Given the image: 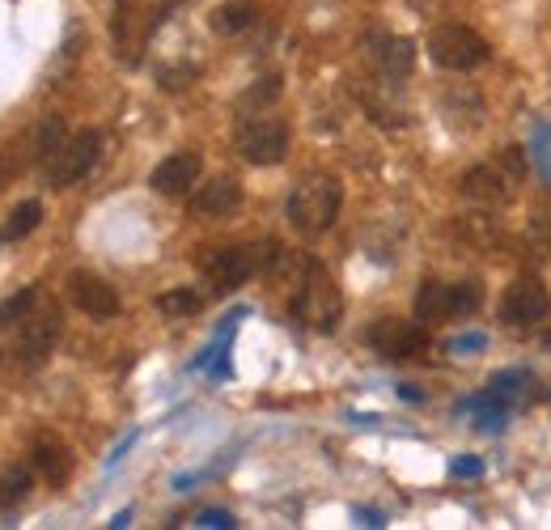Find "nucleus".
<instances>
[{"mask_svg": "<svg viewBox=\"0 0 551 530\" xmlns=\"http://www.w3.org/2000/svg\"><path fill=\"white\" fill-rule=\"evenodd\" d=\"M293 318H297V323H306L310 331H318V335H331L335 327H340L344 297H340V289H335V280L327 276L323 263L310 259V268L297 276V285H293Z\"/></svg>", "mask_w": 551, "mask_h": 530, "instance_id": "1", "label": "nucleus"}, {"mask_svg": "<svg viewBox=\"0 0 551 530\" xmlns=\"http://www.w3.org/2000/svg\"><path fill=\"white\" fill-rule=\"evenodd\" d=\"M340 204H344V187L331 179V174H310V179H301L289 196V225L297 234H327L340 217Z\"/></svg>", "mask_w": 551, "mask_h": 530, "instance_id": "2", "label": "nucleus"}, {"mask_svg": "<svg viewBox=\"0 0 551 530\" xmlns=\"http://www.w3.org/2000/svg\"><path fill=\"white\" fill-rule=\"evenodd\" d=\"M98 153H102V136H98L94 128H81V132H73V136H64L60 149L51 153V157H43L47 183L56 187V191L81 183L85 174L98 166Z\"/></svg>", "mask_w": 551, "mask_h": 530, "instance_id": "3", "label": "nucleus"}, {"mask_svg": "<svg viewBox=\"0 0 551 530\" xmlns=\"http://www.w3.org/2000/svg\"><path fill=\"white\" fill-rule=\"evenodd\" d=\"M60 340V310L51 302H34V310L17 323V348H13V361L22 369H39L51 348Z\"/></svg>", "mask_w": 551, "mask_h": 530, "instance_id": "4", "label": "nucleus"}, {"mask_svg": "<svg viewBox=\"0 0 551 530\" xmlns=\"http://www.w3.org/2000/svg\"><path fill=\"white\" fill-rule=\"evenodd\" d=\"M238 153H242L251 166H276V162H284V153H289V123L276 119V115L242 119V128H238Z\"/></svg>", "mask_w": 551, "mask_h": 530, "instance_id": "5", "label": "nucleus"}, {"mask_svg": "<svg viewBox=\"0 0 551 530\" xmlns=\"http://www.w3.org/2000/svg\"><path fill=\"white\" fill-rule=\"evenodd\" d=\"M429 56L441 68H454V73H471L488 60V43L484 34H475L471 26H437L429 34Z\"/></svg>", "mask_w": 551, "mask_h": 530, "instance_id": "6", "label": "nucleus"}, {"mask_svg": "<svg viewBox=\"0 0 551 530\" xmlns=\"http://www.w3.org/2000/svg\"><path fill=\"white\" fill-rule=\"evenodd\" d=\"M369 348L386 361H416L429 352V331L407 318H378L369 327Z\"/></svg>", "mask_w": 551, "mask_h": 530, "instance_id": "7", "label": "nucleus"}, {"mask_svg": "<svg viewBox=\"0 0 551 530\" xmlns=\"http://www.w3.org/2000/svg\"><path fill=\"white\" fill-rule=\"evenodd\" d=\"M259 268H263V251H255V246H221V251L204 255V276L212 280V289L217 293L246 285Z\"/></svg>", "mask_w": 551, "mask_h": 530, "instance_id": "8", "label": "nucleus"}, {"mask_svg": "<svg viewBox=\"0 0 551 530\" xmlns=\"http://www.w3.org/2000/svg\"><path fill=\"white\" fill-rule=\"evenodd\" d=\"M501 314L509 327H530L539 318L551 314V293L539 285L535 276H518L513 285L505 289V302H501Z\"/></svg>", "mask_w": 551, "mask_h": 530, "instance_id": "9", "label": "nucleus"}, {"mask_svg": "<svg viewBox=\"0 0 551 530\" xmlns=\"http://www.w3.org/2000/svg\"><path fill=\"white\" fill-rule=\"evenodd\" d=\"M68 297H73V306L85 310L90 318H115L119 314L115 285H106V280L94 276V272H73V276H68Z\"/></svg>", "mask_w": 551, "mask_h": 530, "instance_id": "10", "label": "nucleus"}, {"mask_svg": "<svg viewBox=\"0 0 551 530\" xmlns=\"http://www.w3.org/2000/svg\"><path fill=\"white\" fill-rule=\"evenodd\" d=\"M369 60L382 68V77H407L416 68V43L403 39V34H373L369 39Z\"/></svg>", "mask_w": 551, "mask_h": 530, "instance_id": "11", "label": "nucleus"}, {"mask_svg": "<svg viewBox=\"0 0 551 530\" xmlns=\"http://www.w3.org/2000/svg\"><path fill=\"white\" fill-rule=\"evenodd\" d=\"M195 179H200V153H170L162 166L153 170V191H162V196H187V191L195 187Z\"/></svg>", "mask_w": 551, "mask_h": 530, "instance_id": "12", "label": "nucleus"}, {"mask_svg": "<svg viewBox=\"0 0 551 530\" xmlns=\"http://www.w3.org/2000/svg\"><path fill=\"white\" fill-rule=\"evenodd\" d=\"M513 191V174L505 166H475L462 174V196L467 200H479V204H505Z\"/></svg>", "mask_w": 551, "mask_h": 530, "instance_id": "13", "label": "nucleus"}, {"mask_svg": "<svg viewBox=\"0 0 551 530\" xmlns=\"http://www.w3.org/2000/svg\"><path fill=\"white\" fill-rule=\"evenodd\" d=\"M30 463H34V471H39L51 488L68 484V475H73V454H68V446H60V441H51V437L34 441Z\"/></svg>", "mask_w": 551, "mask_h": 530, "instance_id": "14", "label": "nucleus"}, {"mask_svg": "<svg viewBox=\"0 0 551 530\" xmlns=\"http://www.w3.org/2000/svg\"><path fill=\"white\" fill-rule=\"evenodd\" d=\"M416 318H420V323H446V318H458L454 285H441V280H424V285L416 289Z\"/></svg>", "mask_w": 551, "mask_h": 530, "instance_id": "15", "label": "nucleus"}, {"mask_svg": "<svg viewBox=\"0 0 551 530\" xmlns=\"http://www.w3.org/2000/svg\"><path fill=\"white\" fill-rule=\"evenodd\" d=\"M238 204H242V187H238V179H225V174L204 183L200 196H195V208H200L204 217H229V212H238Z\"/></svg>", "mask_w": 551, "mask_h": 530, "instance_id": "16", "label": "nucleus"}, {"mask_svg": "<svg viewBox=\"0 0 551 530\" xmlns=\"http://www.w3.org/2000/svg\"><path fill=\"white\" fill-rule=\"evenodd\" d=\"M39 221H43V204H39V200L17 204L13 217L0 225V246H5V242H22L26 234H34V229H39Z\"/></svg>", "mask_w": 551, "mask_h": 530, "instance_id": "17", "label": "nucleus"}, {"mask_svg": "<svg viewBox=\"0 0 551 530\" xmlns=\"http://www.w3.org/2000/svg\"><path fill=\"white\" fill-rule=\"evenodd\" d=\"M255 17H259V9L246 5V0H238V5H221L217 13H212V30L217 34H242V30L255 26Z\"/></svg>", "mask_w": 551, "mask_h": 530, "instance_id": "18", "label": "nucleus"}, {"mask_svg": "<svg viewBox=\"0 0 551 530\" xmlns=\"http://www.w3.org/2000/svg\"><path fill=\"white\" fill-rule=\"evenodd\" d=\"M530 386H535V374H526V369H501V374H492L488 378V391H496L505 403H513V399H522Z\"/></svg>", "mask_w": 551, "mask_h": 530, "instance_id": "19", "label": "nucleus"}, {"mask_svg": "<svg viewBox=\"0 0 551 530\" xmlns=\"http://www.w3.org/2000/svg\"><path fill=\"white\" fill-rule=\"evenodd\" d=\"M30 484H34L30 467H9V471H0V509H13L17 501H26Z\"/></svg>", "mask_w": 551, "mask_h": 530, "instance_id": "20", "label": "nucleus"}, {"mask_svg": "<svg viewBox=\"0 0 551 530\" xmlns=\"http://www.w3.org/2000/svg\"><path fill=\"white\" fill-rule=\"evenodd\" d=\"M157 310H162L166 318H191L195 310H200V293H191V289H170L157 297Z\"/></svg>", "mask_w": 551, "mask_h": 530, "instance_id": "21", "label": "nucleus"}, {"mask_svg": "<svg viewBox=\"0 0 551 530\" xmlns=\"http://www.w3.org/2000/svg\"><path fill=\"white\" fill-rule=\"evenodd\" d=\"M34 302H39V289H22V293H13L0 302V327H13V323H22V318L34 310Z\"/></svg>", "mask_w": 551, "mask_h": 530, "instance_id": "22", "label": "nucleus"}, {"mask_svg": "<svg viewBox=\"0 0 551 530\" xmlns=\"http://www.w3.org/2000/svg\"><path fill=\"white\" fill-rule=\"evenodd\" d=\"M280 90H284V81L280 77H263V81H255L251 85V90H246L242 94V111H255V106H272L276 98H280Z\"/></svg>", "mask_w": 551, "mask_h": 530, "instance_id": "23", "label": "nucleus"}, {"mask_svg": "<svg viewBox=\"0 0 551 530\" xmlns=\"http://www.w3.org/2000/svg\"><path fill=\"white\" fill-rule=\"evenodd\" d=\"M484 344H488V335H484V331H462V335H454V340H446V352L462 357V352H479Z\"/></svg>", "mask_w": 551, "mask_h": 530, "instance_id": "24", "label": "nucleus"}, {"mask_svg": "<svg viewBox=\"0 0 551 530\" xmlns=\"http://www.w3.org/2000/svg\"><path fill=\"white\" fill-rule=\"evenodd\" d=\"M505 420H509V408H484V412H475V429L479 433H505Z\"/></svg>", "mask_w": 551, "mask_h": 530, "instance_id": "25", "label": "nucleus"}, {"mask_svg": "<svg viewBox=\"0 0 551 530\" xmlns=\"http://www.w3.org/2000/svg\"><path fill=\"white\" fill-rule=\"evenodd\" d=\"M195 526H204V530H234V514L229 509H204L200 518H195Z\"/></svg>", "mask_w": 551, "mask_h": 530, "instance_id": "26", "label": "nucleus"}, {"mask_svg": "<svg viewBox=\"0 0 551 530\" xmlns=\"http://www.w3.org/2000/svg\"><path fill=\"white\" fill-rule=\"evenodd\" d=\"M450 471L458 480H479V475H484V463H479V458H454Z\"/></svg>", "mask_w": 551, "mask_h": 530, "instance_id": "27", "label": "nucleus"}, {"mask_svg": "<svg viewBox=\"0 0 551 530\" xmlns=\"http://www.w3.org/2000/svg\"><path fill=\"white\" fill-rule=\"evenodd\" d=\"M132 446H136V433H128V437H123V441H119V446H115V454H111V458H106V467H115V463H119V458H123V454H128Z\"/></svg>", "mask_w": 551, "mask_h": 530, "instance_id": "28", "label": "nucleus"}, {"mask_svg": "<svg viewBox=\"0 0 551 530\" xmlns=\"http://www.w3.org/2000/svg\"><path fill=\"white\" fill-rule=\"evenodd\" d=\"M399 399H407V403H424V391H420V386H399Z\"/></svg>", "mask_w": 551, "mask_h": 530, "instance_id": "29", "label": "nucleus"}, {"mask_svg": "<svg viewBox=\"0 0 551 530\" xmlns=\"http://www.w3.org/2000/svg\"><path fill=\"white\" fill-rule=\"evenodd\" d=\"M132 522V509H119V514L111 518V530H123V526H128Z\"/></svg>", "mask_w": 551, "mask_h": 530, "instance_id": "30", "label": "nucleus"}, {"mask_svg": "<svg viewBox=\"0 0 551 530\" xmlns=\"http://www.w3.org/2000/svg\"><path fill=\"white\" fill-rule=\"evenodd\" d=\"M357 518H361L365 526H382V514H373V509H357Z\"/></svg>", "mask_w": 551, "mask_h": 530, "instance_id": "31", "label": "nucleus"}, {"mask_svg": "<svg viewBox=\"0 0 551 530\" xmlns=\"http://www.w3.org/2000/svg\"><path fill=\"white\" fill-rule=\"evenodd\" d=\"M5 179H9V166H0V187H5Z\"/></svg>", "mask_w": 551, "mask_h": 530, "instance_id": "32", "label": "nucleus"}, {"mask_svg": "<svg viewBox=\"0 0 551 530\" xmlns=\"http://www.w3.org/2000/svg\"><path fill=\"white\" fill-rule=\"evenodd\" d=\"M543 344H547V348H551V331H547V335H543Z\"/></svg>", "mask_w": 551, "mask_h": 530, "instance_id": "33", "label": "nucleus"}]
</instances>
